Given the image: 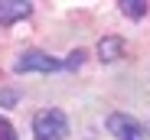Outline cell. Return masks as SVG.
Returning <instances> with one entry per match:
<instances>
[{"label":"cell","instance_id":"8","mask_svg":"<svg viewBox=\"0 0 150 140\" xmlns=\"http://www.w3.org/2000/svg\"><path fill=\"white\" fill-rule=\"evenodd\" d=\"M0 140H16V127L0 114Z\"/></svg>","mask_w":150,"mask_h":140},{"label":"cell","instance_id":"3","mask_svg":"<svg viewBox=\"0 0 150 140\" xmlns=\"http://www.w3.org/2000/svg\"><path fill=\"white\" fill-rule=\"evenodd\" d=\"M108 130L117 140H150V134L144 130V124L137 117H131V114H124V111H114L108 117Z\"/></svg>","mask_w":150,"mask_h":140},{"label":"cell","instance_id":"2","mask_svg":"<svg viewBox=\"0 0 150 140\" xmlns=\"http://www.w3.org/2000/svg\"><path fill=\"white\" fill-rule=\"evenodd\" d=\"M65 62L49 56V52H39V49H26L20 52L16 62H13V72H42V75H52V72H62Z\"/></svg>","mask_w":150,"mask_h":140},{"label":"cell","instance_id":"4","mask_svg":"<svg viewBox=\"0 0 150 140\" xmlns=\"http://www.w3.org/2000/svg\"><path fill=\"white\" fill-rule=\"evenodd\" d=\"M30 13H33L30 0H0V26L16 23V20H26Z\"/></svg>","mask_w":150,"mask_h":140},{"label":"cell","instance_id":"7","mask_svg":"<svg viewBox=\"0 0 150 140\" xmlns=\"http://www.w3.org/2000/svg\"><path fill=\"white\" fill-rule=\"evenodd\" d=\"M16 101H20V95L13 88H0V108H13Z\"/></svg>","mask_w":150,"mask_h":140},{"label":"cell","instance_id":"9","mask_svg":"<svg viewBox=\"0 0 150 140\" xmlns=\"http://www.w3.org/2000/svg\"><path fill=\"white\" fill-rule=\"evenodd\" d=\"M82 62H85V52H82V49H75V52L65 59V68H79Z\"/></svg>","mask_w":150,"mask_h":140},{"label":"cell","instance_id":"1","mask_svg":"<svg viewBox=\"0 0 150 140\" xmlns=\"http://www.w3.org/2000/svg\"><path fill=\"white\" fill-rule=\"evenodd\" d=\"M69 134V117L59 108H42L33 117V137L36 140H62Z\"/></svg>","mask_w":150,"mask_h":140},{"label":"cell","instance_id":"5","mask_svg":"<svg viewBox=\"0 0 150 140\" xmlns=\"http://www.w3.org/2000/svg\"><path fill=\"white\" fill-rule=\"evenodd\" d=\"M121 56H124V39L121 36H105L101 42H98V59H101L105 65L117 62Z\"/></svg>","mask_w":150,"mask_h":140},{"label":"cell","instance_id":"6","mask_svg":"<svg viewBox=\"0 0 150 140\" xmlns=\"http://www.w3.org/2000/svg\"><path fill=\"white\" fill-rule=\"evenodd\" d=\"M121 13L124 16H127V20H140L144 13H147V4H144V0H121Z\"/></svg>","mask_w":150,"mask_h":140}]
</instances>
